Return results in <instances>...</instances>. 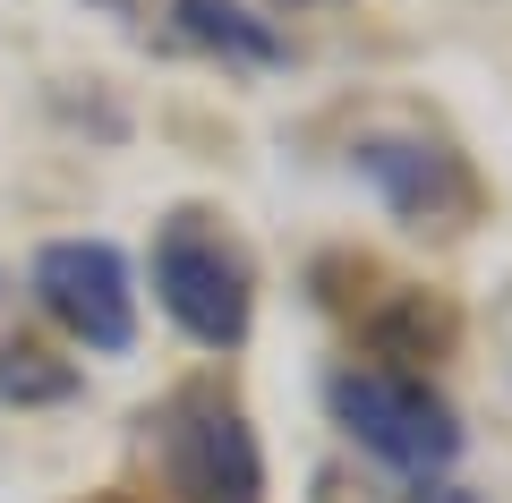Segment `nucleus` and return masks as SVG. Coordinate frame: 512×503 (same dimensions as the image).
Returning <instances> with one entry per match:
<instances>
[{
	"label": "nucleus",
	"instance_id": "f257e3e1",
	"mask_svg": "<svg viewBox=\"0 0 512 503\" xmlns=\"http://www.w3.org/2000/svg\"><path fill=\"white\" fill-rule=\"evenodd\" d=\"M137 427L171 503H265V444L231 384H171Z\"/></svg>",
	"mask_w": 512,
	"mask_h": 503
},
{
	"label": "nucleus",
	"instance_id": "f03ea898",
	"mask_svg": "<svg viewBox=\"0 0 512 503\" xmlns=\"http://www.w3.org/2000/svg\"><path fill=\"white\" fill-rule=\"evenodd\" d=\"M350 171L376 188V205L402 231H427V239H461L478 214H487V188H478L470 154L444 137L436 120H410V111H384L350 137Z\"/></svg>",
	"mask_w": 512,
	"mask_h": 503
},
{
	"label": "nucleus",
	"instance_id": "7ed1b4c3",
	"mask_svg": "<svg viewBox=\"0 0 512 503\" xmlns=\"http://www.w3.org/2000/svg\"><path fill=\"white\" fill-rule=\"evenodd\" d=\"M325 410L367 461L402 469V478L436 486L461 461V410L419 376V367H333L325 376Z\"/></svg>",
	"mask_w": 512,
	"mask_h": 503
},
{
	"label": "nucleus",
	"instance_id": "20e7f679",
	"mask_svg": "<svg viewBox=\"0 0 512 503\" xmlns=\"http://www.w3.org/2000/svg\"><path fill=\"white\" fill-rule=\"evenodd\" d=\"M154 299L197 350H239L256 324V265L214 214L180 205L154 231Z\"/></svg>",
	"mask_w": 512,
	"mask_h": 503
},
{
	"label": "nucleus",
	"instance_id": "39448f33",
	"mask_svg": "<svg viewBox=\"0 0 512 503\" xmlns=\"http://www.w3.org/2000/svg\"><path fill=\"white\" fill-rule=\"evenodd\" d=\"M35 299L103 359H120L137 342V282H128V256L111 239H52V248H35Z\"/></svg>",
	"mask_w": 512,
	"mask_h": 503
},
{
	"label": "nucleus",
	"instance_id": "423d86ee",
	"mask_svg": "<svg viewBox=\"0 0 512 503\" xmlns=\"http://www.w3.org/2000/svg\"><path fill=\"white\" fill-rule=\"evenodd\" d=\"M154 43L231 60V69H282V60H291V35H282L274 18H256V9H239V0H163Z\"/></svg>",
	"mask_w": 512,
	"mask_h": 503
},
{
	"label": "nucleus",
	"instance_id": "0eeeda50",
	"mask_svg": "<svg viewBox=\"0 0 512 503\" xmlns=\"http://www.w3.org/2000/svg\"><path fill=\"white\" fill-rule=\"evenodd\" d=\"M77 393V367L69 359H52V350H35V342H9L0 350V401H18V410H52V401H69Z\"/></svg>",
	"mask_w": 512,
	"mask_h": 503
},
{
	"label": "nucleus",
	"instance_id": "6e6552de",
	"mask_svg": "<svg viewBox=\"0 0 512 503\" xmlns=\"http://www.w3.org/2000/svg\"><path fill=\"white\" fill-rule=\"evenodd\" d=\"M103 9L128 26V35H146V43H154V0H103Z\"/></svg>",
	"mask_w": 512,
	"mask_h": 503
},
{
	"label": "nucleus",
	"instance_id": "1a4fd4ad",
	"mask_svg": "<svg viewBox=\"0 0 512 503\" xmlns=\"http://www.w3.org/2000/svg\"><path fill=\"white\" fill-rule=\"evenodd\" d=\"M291 9H316V0H291Z\"/></svg>",
	"mask_w": 512,
	"mask_h": 503
}]
</instances>
